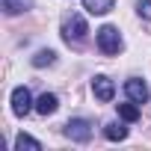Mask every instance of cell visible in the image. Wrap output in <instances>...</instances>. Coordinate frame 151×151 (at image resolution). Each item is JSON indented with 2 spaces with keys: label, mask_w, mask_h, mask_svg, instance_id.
<instances>
[{
  "label": "cell",
  "mask_w": 151,
  "mask_h": 151,
  "mask_svg": "<svg viewBox=\"0 0 151 151\" xmlns=\"http://www.w3.org/2000/svg\"><path fill=\"white\" fill-rule=\"evenodd\" d=\"M95 42H98V50H101V53H119V50H122V33H119V27H113V24H104V27L95 33Z\"/></svg>",
  "instance_id": "cell-1"
},
{
  "label": "cell",
  "mask_w": 151,
  "mask_h": 151,
  "mask_svg": "<svg viewBox=\"0 0 151 151\" xmlns=\"http://www.w3.org/2000/svg\"><path fill=\"white\" fill-rule=\"evenodd\" d=\"M86 33H89V27H86L83 15H71V18H65V24H62V39H65V42H83Z\"/></svg>",
  "instance_id": "cell-2"
},
{
  "label": "cell",
  "mask_w": 151,
  "mask_h": 151,
  "mask_svg": "<svg viewBox=\"0 0 151 151\" xmlns=\"http://www.w3.org/2000/svg\"><path fill=\"white\" fill-rule=\"evenodd\" d=\"M33 107H36V101H33L30 89H27V86H15V89H12V113H15L18 119H24Z\"/></svg>",
  "instance_id": "cell-3"
},
{
  "label": "cell",
  "mask_w": 151,
  "mask_h": 151,
  "mask_svg": "<svg viewBox=\"0 0 151 151\" xmlns=\"http://www.w3.org/2000/svg\"><path fill=\"white\" fill-rule=\"evenodd\" d=\"M65 136L71 142H89L92 139V122L89 119H71L65 124Z\"/></svg>",
  "instance_id": "cell-4"
},
{
  "label": "cell",
  "mask_w": 151,
  "mask_h": 151,
  "mask_svg": "<svg viewBox=\"0 0 151 151\" xmlns=\"http://www.w3.org/2000/svg\"><path fill=\"white\" fill-rule=\"evenodd\" d=\"M92 95L101 101V104H110L113 95H116V83L110 77H104V74H98V77L92 80Z\"/></svg>",
  "instance_id": "cell-5"
},
{
  "label": "cell",
  "mask_w": 151,
  "mask_h": 151,
  "mask_svg": "<svg viewBox=\"0 0 151 151\" xmlns=\"http://www.w3.org/2000/svg\"><path fill=\"white\" fill-rule=\"evenodd\" d=\"M124 95H127V101H136V104H145L151 92H148L145 80H139V77H130V80L124 83Z\"/></svg>",
  "instance_id": "cell-6"
},
{
  "label": "cell",
  "mask_w": 151,
  "mask_h": 151,
  "mask_svg": "<svg viewBox=\"0 0 151 151\" xmlns=\"http://www.w3.org/2000/svg\"><path fill=\"white\" fill-rule=\"evenodd\" d=\"M56 107H59V98H56L53 92H45V95L36 98V113H39V116H53Z\"/></svg>",
  "instance_id": "cell-7"
},
{
  "label": "cell",
  "mask_w": 151,
  "mask_h": 151,
  "mask_svg": "<svg viewBox=\"0 0 151 151\" xmlns=\"http://www.w3.org/2000/svg\"><path fill=\"white\" fill-rule=\"evenodd\" d=\"M0 3H3L6 15H21V12L33 9V0H0Z\"/></svg>",
  "instance_id": "cell-8"
},
{
  "label": "cell",
  "mask_w": 151,
  "mask_h": 151,
  "mask_svg": "<svg viewBox=\"0 0 151 151\" xmlns=\"http://www.w3.org/2000/svg\"><path fill=\"white\" fill-rule=\"evenodd\" d=\"M104 136H107L110 142H122V139H127V127H124L122 122H110V124L104 127Z\"/></svg>",
  "instance_id": "cell-9"
},
{
  "label": "cell",
  "mask_w": 151,
  "mask_h": 151,
  "mask_svg": "<svg viewBox=\"0 0 151 151\" xmlns=\"http://www.w3.org/2000/svg\"><path fill=\"white\" fill-rule=\"evenodd\" d=\"M83 9L89 15H107L113 9V0H83Z\"/></svg>",
  "instance_id": "cell-10"
},
{
  "label": "cell",
  "mask_w": 151,
  "mask_h": 151,
  "mask_svg": "<svg viewBox=\"0 0 151 151\" xmlns=\"http://www.w3.org/2000/svg\"><path fill=\"white\" fill-rule=\"evenodd\" d=\"M119 116H122V122H136V119H139V104H136V101L119 104Z\"/></svg>",
  "instance_id": "cell-11"
},
{
  "label": "cell",
  "mask_w": 151,
  "mask_h": 151,
  "mask_svg": "<svg viewBox=\"0 0 151 151\" xmlns=\"http://www.w3.org/2000/svg\"><path fill=\"white\" fill-rule=\"evenodd\" d=\"M15 148L18 151H42V142L39 139H33V136H27V133H18V139H15Z\"/></svg>",
  "instance_id": "cell-12"
},
{
  "label": "cell",
  "mask_w": 151,
  "mask_h": 151,
  "mask_svg": "<svg viewBox=\"0 0 151 151\" xmlns=\"http://www.w3.org/2000/svg\"><path fill=\"white\" fill-rule=\"evenodd\" d=\"M53 59H56L53 50H39V53L33 56V65H36V68H42V65H53Z\"/></svg>",
  "instance_id": "cell-13"
},
{
  "label": "cell",
  "mask_w": 151,
  "mask_h": 151,
  "mask_svg": "<svg viewBox=\"0 0 151 151\" xmlns=\"http://www.w3.org/2000/svg\"><path fill=\"white\" fill-rule=\"evenodd\" d=\"M136 12H139V18L151 21V0H136Z\"/></svg>",
  "instance_id": "cell-14"
}]
</instances>
